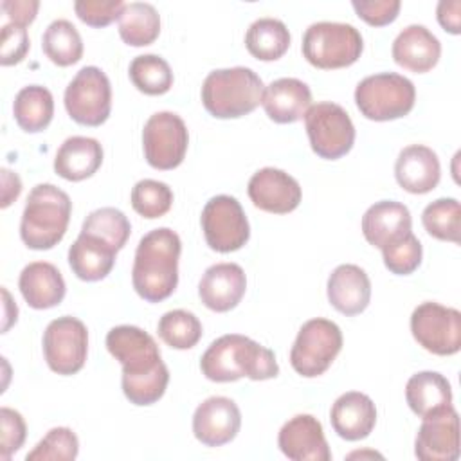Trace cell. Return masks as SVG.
Listing matches in <instances>:
<instances>
[{"label": "cell", "instance_id": "cell-12", "mask_svg": "<svg viewBox=\"0 0 461 461\" xmlns=\"http://www.w3.org/2000/svg\"><path fill=\"white\" fill-rule=\"evenodd\" d=\"M207 245L221 254L240 250L250 238V225L241 203L230 194H216L202 209L200 216Z\"/></svg>", "mask_w": 461, "mask_h": 461}, {"label": "cell", "instance_id": "cell-41", "mask_svg": "<svg viewBox=\"0 0 461 461\" xmlns=\"http://www.w3.org/2000/svg\"><path fill=\"white\" fill-rule=\"evenodd\" d=\"M0 430H2V438H0V459L2 461H9L13 454H16L27 436V427H25V420L23 416L11 409V407H2L0 409Z\"/></svg>", "mask_w": 461, "mask_h": 461}, {"label": "cell", "instance_id": "cell-38", "mask_svg": "<svg viewBox=\"0 0 461 461\" xmlns=\"http://www.w3.org/2000/svg\"><path fill=\"white\" fill-rule=\"evenodd\" d=\"M131 207L142 218L155 220L164 216L173 205V191L166 182L142 178L131 187Z\"/></svg>", "mask_w": 461, "mask_h": 461}, {"label": "cell", "instance_id": "cell-40", "mask_svg": "<svg viewBox=\"0 0 461 461\" xmlns=\"http://www.w3.org/2000/svg\"><path fill=\"white\" fill-rule=\"evenodd\" d=\"M380 250L385 268L396 276H409L421 265L423 249L412 232H407Z\"/></svg>", "mask_w": 461, "mask_h": 461}, {"label": "cell", "instance_id": "cell-22", "mask_svg": "<svg viewBox=\"0 0 461 461\" xmlns=\"http://www.w3.org/2000/svg\"><path fill=\"white\" fill-rule=\"evenodd\" d=\"M326 294L330 304L351 317L362 313L371 301V281L364 268L353 263L339 265L328 277Z\"/></svg>", "mask_w": 461, "mask_h": 461}, {"label": "cell", "instance_id": "cell-34", "mask_svg": "<svg viewBox=\"0 0 461 461\" xmlns=\"http://www.w3.org/2000/svg\"><path fill=\"white\" fill-rule=\"evenodd\" d=\"M133 86L146 95H162L173 86L169 63L158 54L135 56L128 68Z\"/></svg>", "mask_w": 461, "mask_h": 461}, {"label": "cell", "instance_id": "cell-13", "mask_svg": "<svg viewBox=\"0 0 461 461\" xmlns=\"http://www.w3.org/2000/svg\"><path fill=\"white\" fill-rule=\"evenodd\" d=\"M43 357L50 371L68 376L83 369L88 355V330L83 321L63 315L43 331Z\"/></svg>", "mask_w": 461, "mask_h": 461}, {"label": "cell", "instance_id": "cell-17", "mask_svg": "<svg viewBox=\"0 0 461 461\" xmlns=\"http://www.w3.org/2000/svg\"><path fill=\"white\" fill-rule=\"evenodd\" d=\"M241 427V412L227 396H209L193 414V434L205 447H221L232 441Z\"/></svg>", "mask_w": 461, "mask_h": 461}, {"label": "cell", "instance_id": "cell-8", "mask_svg": "<svg viewBox=\"0 0 461 461\" xmlns=\"http://www.w3.org/2000/svg\"><path fill=\"white\" fill-rule=\"evenodd\" d=\"M342 349L340 328L324 317L306 321L292 344L290 364L304 378H315L328 371Z\"/></svg>", "mask_w": 461, "mask_h": 461}, {"label": "cell", "instance_id": "cell-10", "mask_svg": "<svg viewBox=\"0 0 461 461\" xmlns=\"http://www.w3.org/2000/svg\"><path fill=\"white\" fill-rule=\"evenodd\" d=\"M65 110L83 126H101L112 110V85L108 76L94 65L83 67L65 88Z\"/></svg>", "mask_w": 461, "mask_h": 461}, {"label": "cell", "instance_id": "cell-25", "mask_svg": "<svg viewBox=\"0 0 461 461\" xmlns=\"http://www.w3.org/2000/svg\"><path fill=\"white\" fill-rule=\"evenodd\" d=\"M261 104L270 121L290 124L303 119L312 106V90L297 77H279L265 88Z\"/></svg>", "mask_w": 461, "mask_h": 461}, {"label": "cell", "instance_id": "cell-4", "mask_svg": "<svg viewBox=\"0 0 461 461\" xmlns=\"http://www.w3.org/2000/svg\"><path fill=\"white\" fill-rule=\"evenodd\" d=\"M72 202L70 196L54 184H36L27 196L20 238L32 250H49L56 247L70 221Z\"/></svg>", "mask_w": 461, "mask_h": 461}, {"label": "cell", "instance_id": "cell-1", "mask_svg": "<svg viewBox=\"0 0 461 461\" xmlns=\"http://www.w3.org/2000/svg\"><path fill=\"white\" fill-rule=\"evenodd\" d=\"M106 349L122 366V393L133 405L157 403L167 387L169 369L155 339L139 326L121 324L106 333Z\"/></svg>", "mask_w": 461, "mask_h": 461}, {"label": "cell", "instance_id": "cell-46", "mask_svg": "<svg viewBox=\"0 0 461 461\" xmlns=\"http://www.w3.org/2000/svg\"><path fill=\"white\" fill-rule=\"evenodd\" d=\"M461 2L459 0H441L436 9V16L439 25L450 34L461 32Z\"/></svg>", "mask_w": 461, "mask_h": 461}, {"label": "cell", "instance_id": "cell-30", "mask_svg": "<svg viewBox=\"0 0 461 461\" xmlns=\"http://www.w3.org/2000/svg\"><path fill=\"white\" fill-rule=\"evenodd\" d=\"M13 115L23 131H43L54 115V97L50 90L41 85L23 86L14 97Z\"/></svg>", "mask_w": 461, "mask_h": 461}, {"label": "cell", "instance_id": "cell-15", "mask_svg": "<svg viewBox=\"0 0 461 461\" xmlns=\"http://www.w3.org/2000/svg\"><path fill=\"white\" fill-rule=\"evenodd\" d=\"M414 441V454L421 461H456L459 457V418L454 405H447L425 418Z\"/></svg>", "mask_w": 461, "mask_h": 461}, {"label": "cell", "instance_id": "cell-5", "mask_svg": "<svg viewBox=\"0 0 461 461\" xmlns=\"http://www.w3.org/2000/svg\"><path fill=\"white\" fill-rule=\"evenodd\" d=\"M263 92L265 85L252 68H218L203 79L202 103L216 119H238L261 104Z\"/></svg>", "mask_w": 461, "mask_h": 461}, {"label": "cell", "instance_id": "cell-27", "mask_svg": "<svg viewBox=\"0 0 461 461\" xmlns=\"http://www.w3.org/2000/svg\"><path fill=\"white\" fill-rule=\"evenodd\" d=\"M103 164V146L97 139L74 135L63 140L54 157V171L68 180L90 178Z\"/></svg>", "mask_w": 461, "mask_h": 461}, {"label": "cell", "instance_id": "cell-9", "mask_svg": "<svg viewBox=\"0 0 461 461\" xmlns=\"http://www.w3.org/2000/svg\"><path fill=\"white\" fill-rule=\"evenodd\" d=\"M304 128L313 153L326 160L344 157L355 144V126L349 113L331 101L312 104L304 113Z\"/></svg>", "mask_w": 461, "mask_h": 461}, {"label": "cell", "instance_id": "cell-20", "mask_svg": "<svg viewBox=\"0 0 461 461\" xmlns=\"http://www.w3.org/2000/svg\"><path fill=\"white\" fill-rule=\"evenodd\" d=\"M398 185L412 194L430 193L441 178V166L436 151L423 144L405 146L394 162Z\"/></svg>", "mask_w": 461, "mask_h": 461}, {"label": "cell", "instance_id": "cell-16", "mask_svg": "<svg viewBox=\"0 0 461 461\" xmlns=\"http://www.w3.org/2000/svg\"><path fill=\"white\" fill-rule=\"evenodd\" d=\"M250 202L272 214H288L299 207L303 191L299 182L283 169L261 167L258 169L247 185Z\"/></svg>", "mask_w": 461, "mask_h": 461}, {"label": "cell", "instance_id": "cell-14", "mask_svg": "<svg viewBox=\"0 0 461 461\" xmlns=\"http://www.w3.org/2000/svg\"><path fill=\"white\" fill-rule=\"evenodd\" d=\"M189 131L184 119L173 112L153 113L142 130L146 162L160 171L175 169L184 162Z\"/></svg>", "mask_w": 461, "mask_h": 461}, {"label": "cell", "instance_id": "cell-7", "mask_svg": "<svg viewBox=\"0 0 461 461\" xmlns=\"http://www.w3.org/2000/svg\"><path fill=\"white\" fill-rule=\"evenodd\" d=\"M416 103L414 83L396 72H378L364 77L355 88V104L369 121L405 117Z\"/></svg>", "mask_w": 461, "mask_h": 461}, {"label": "cell", "instance_id": "cell-18", "mask_svg": "<svg viewBox=\"0 0 461 461\" xmlns=\"http://www.w3.org/2000/svg\"><path fill=\"white\" fill-rule=\"evenodd\" d=\"M279 450L292 461H330L328 447L321 421L312 414H295L277 434Z\"/></svg>", "mask_w": 461, "mask_h": 461}, {"label": "cell", "instance_id": "cell-6", "mask_svg": "<svg viewBox=\"0 0 461 461\" xmlns=\"http://www.w3.org/2000/svg\"><path fill=\"white\" fill-rule=\"evenodd\" d=\"M301 50L304 59L315 68H344L360 58L364 40L351 23L315 22L304 31Z\"/></svg>", "mask_w": 461, "mask_h": 461}, {"label": "cell", "instance_id": "cell-48", "mask_svg": "<svg viewBox=\"0 0 461 461\" xmlns=\"http://www.w3.org/2000/svg\"><path fill=\"white\" fill-rule=\"evenodd\" d=\"M2 295H4V326H2V333H5L9 330V326L16 322L18 308L11 301V295H9V292L5 288H2Z\"/></svg>", "mask_w": 461, "mask_h": 461}, {"label": "cell", "instance_id": "cell-47", "mask_svg": "<svg viewBox=\"0 0 461 461\" xmlns=\"http://www.w3.org/2000/svg\"><path fill=\"white\" fill-rule=\"evenodd\" d=\"M22 193V180L16 173L2 167V209L9 207Z\"/></svg>", "mask_w": 461, "mask_h": 461}, {"label": "cell", "instance_id": "cell-11", "mask_svg": "<svg viewBox=\"0 0 461 461\" xmlns=\"http://www.w3.org/2000/svg\"><path fill=\"white\" fill-rule=\"evenodd\" d=\"M411 333L429 353L454 355L461 349V313L456 308L425 301L412 310Z\"/></svg>", "mask_w": 461, "mask_h": 461}, {"label": "cell", "instance_id": "cell-42", "mask_svg": "<svg viewBox=\"0 0 461 461\" xmlns=\"http://www.w3.org/2000/svg\"><path fill=\"white\" fill-rule=\"evenodd\" d=\"M122 0H77L74 11L77 18L90 27H106L113 20H119L122 9Z\"/></svg>", "mask_w": 461, "mask_h": 461}, {"label": "cell", "instance_id": "cell-2", "mask_svg": "<svg viewBox=\"0 0 461 461\" xmlns=\"http://www.w3.org/2000/svg\"><path fill=\"white\" fill-rule=\"evenodd\" d=\"M180 250V236L169 227L153 229L140 238L131 267V285L139 297L160 303L175 292Z\"/></svg>", "mask_w": 461, "mask_h": 461}, {"label": "cell", "instance_id": "cell-24", "mask_svg": "<svg viewBox=\"0 0 461 461\" xmlns=\"http://www.w3.org/2000/svg\"><path fill=\"white\" fill-rule=\"evenodd\" d=\"M412 218L407 205L396 200L375 202L362 216V234L376 249L400 240L411 232Z\"/></svg>", "mask_w": 461, "mask_h": 461}, {"label": "cell", "instance_id": "cell-28", "mask_svg": "<svg viewBox=\"0 0 461 461\" xmlns=\"http://www.w3.org/2000/svg\"><path fill=\"white\" fill-rule=\"evenodd\" d=\"M117 250L97 236L79 232L68 249V265L81 281H101L115 265Z\"/></svg>", "mask_w": 461, "mask_h": 461}, {"label": "cell", "instance_id": "cell-21", "mask_svg": "<svg viewBox=\"0 0 461 461\" xmlns=\"http://www.w3.org/2000/svg\"><path fill=\"white\" fill-rule=\"evenodd\" d=\"M391 54L394 63L402 68L423 74L438 65L441 43L425 25L412 23L398 32L393 41Z\"/></svg>", "mask_w": 461, "mask_h": 461}, {"label": "cell", "instance_id": "cell-23", "mask_svg": "<svg viewBox=\"0 0 461 461\" xmlns=\"http://www.w3.org/2000/svg\"><path fill=\"white\" fill-rule=\"evenodd\" d=\"M330 421L337 436L346 441H358L367 438L376 425L375 402L360 393L349 391L340 394L330 411Z\"/></svg>", "mask_w": 461, "mask_h": 461}, {"label": "cell", "instance_id": "cell-44", "mask_svg": "<svg viewBox=\"0 0 461 461\" xmlns=\"http://www.w3.org/2000/svg\"><path fill=\"white\" fill-rule=\"evenodd\" d=\"M358 18L373 27L393 23L400 13V0H353L351 2Z\"/></svg>", "mask_w": 461, "mask_h": 461}, {"label": "cell", "instance_id": "cell-19", "mask_svg": "<svg viewBox=\"0 0 461 461\" xmlns=\"http://www.w3.org/2000/svg\"><path fill=\"white\" fill-rule=\"evenodd\" d=\"M247 290V277L236 263H216L211 265L200 283L198 297L212 312L225 313L240 304Z\"/></svg>", "mask_w": 461, "mask_h": 461}, {"label": "cell", "instance_id": "cell-32", "mask_svg": "<svg viewBox=\"0 0 461 461\" xmlns=\"http://www.w3.org/2000/svg\"><path fill=\"white\" fill-rule=\"evenodd\" d=\"M160 34V16L148 2H130L119 16V36L126 45H151Z\"/></svg>", "mask_w": 461, "mask_h": 461}, {"label": "cell", "instance_id": "cell-29", "mask_svg": "<svg viewBox=\"0 0 461 461\" xmlns=\"http://www.w3.org/2000/svg\"><path fill=\"white\" fill-rule=\"evenodd\" d=\"M405 402L416 416L425 418L452 403L450 382L438 371H420L407 380Z\"/></svg>", "mask_w": 461, "mask_h": 461}, {"label": "cell", "instance_id": "cell-33", "mask_svg": "<svg viewBox=\"0 0 461 461\" xmlns=\"http://www.w3.org/2000/svg\"><path fill=\"white\" fill-rule=\"evenodd\" d=\"M45 56L58 67H70L83 56V40L76 25L65 18L49 23L41 36Z\"/></svg>", "mask_w": 461, "mask_h": 461}, {"label": "cell", "instance_id": "cell-39", "mask_svg": "<svg viewBox=\"0 0 461 461\" xmlns=\"http://www.w3.org/2000/svg\"><path fill=\"white\" fill-rule=\"evenodd\" d=\"M79 454V439L68 427L50 429L36 447L27 452V461H72Z\"/></svg>", "mask_w": 461, "mask_h": 461}, {"label": "cell", "instance_id": "cell-3", "mask_svg": "<svg viewBox=\"0 0 461 461\" xmlns=\"http://www.w3.org/2000/svg\"><path fill=\"white\" fill-rule=\"evenodd\" d=\"M200 369L207 380L220 384L243 376L270 380L279 375L274 351L240 333H227L212 340L200 358Z\"/></svg>", "mask_w": 461, "mask_h": 461}, {"label": "cell", "instance_id": "cell-43", "mask_svg": "<svg viewBox=\"0 0 461 461\" xmlns=\"http://www.w3.org/2000/svg\"><path fill=\"white\" fill-rule=\"evenodd\" d=\"M29 52L27 29L16 23H4L0 34V63L4 67L20 63Z\"/></svg>", "mask_w": 461, "mask_h": 461}, {"label": "cell", "instance_id": "cell-37", "mask_svg": "<svg viewBox=\"0 0 461 461\" xmlns=\"http://www.w3.org/2000/svg\"><path fill=\"white\" fill-rule=\"evenodd\" d=\"M81 232L101 238L119 252L131 234V225L122 211L115 207H101L85 218Z\"/></svg>", "mask_w": 461, "mask_h": 461}, {"label": "cell", "instance_id": "cell-45", "mask_svg": "<svg viewBox=\"0 0 461 461\" xmlns=\"http://www.w3.org/2000/svg\"><path fill=\"white\" fill-rule=\"evenodd\" d=\"M2 9L11 23L27 27L34 22L36 13L40 9L38 0H4Z\"/></svg>", "mask_w": 461, "mask_h": 461}, {"label": "cell", "instance_id": "cell-26", "mask_svg": "<svg viewBox=\"0 0 461 461\" xmlns=\"http://www.w3.org/2000/svg\"><path fill=\"white\" fill-rule=\"evenodd\" d=\"M18 288L25 303L34 310L58 306L67 292L61 272L49 261H32L25 265L18 277Z\"/></svg>", "mask_w": 461, "mask_h": 461}, {"label": "cell", "instance_id": "cell-31", "mask_svg": "<svg viewBox=\"0 0 461 461\" xmlns=\"http://www.w3.org/2000/svg\"><path fill=\"white\" fill-rule=\"evenodd\" d=\"M245 47L256 59L276 61L290 47V31L277 18H258L247 29Z\"/></svg>", "mask_w": 461, "mask_h": 461}, {"label": "cell", "instance_id": "cell-36", "mask_svg": "<svg viewBox=\"0 0 461 461\" xmlns=\"http://www.w3.org/2000/svg\"><path fill=\"white\" fill-rule=\"evenodd\" d=\"M425 230L441 241L459 243L461 205L456 198H438L430 202L421 212Z\"/></svg>", "mask_w": 461, "mask_h": 461}, {"label": "cell", "instance_id": "cell-35", "mask_svg": "<svg viewBox=\"0 0 461 461\" xmlns=\"http://www.w3.org/2000/svg\"><path fill=\"white\" fill-rule=\"evenodd\" d=\"M158 337L173 349H191L202 339V322L193 312L169 310L157 322Z\"/></svg>", "mask_w": 461, "mask_h": 461}]
</instances>
